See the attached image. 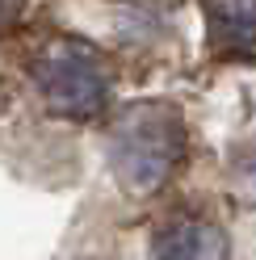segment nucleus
Wrapping results in <instances>:
<instances>
[{"mask_svg":"<svg viewBox=\"0 0 256 260\" xmlns=\"http://www.w3.org/2000/svg\"><path fill=\"white\" fill-rule=\"evenodd\" d=\"M109 168L131 193H155L185 155L181 113L164 101H139L122 109L105 135Z\"/></svg>","mask_w":256,"mask_h":260,"instance_id":"nucleus-1","label":"nucleus"},{"mask_svg":"<svg viewBox=\"0 0 256 260\" xmlns=\"http://www.w3.org/2000/svg\"><path fill=\"white\" fill-rule=\"evenodd\" d=\"M151 260H231V239L206 218H177L155 235Z\"/></svg>","mask_w":256,"mask_h":260,"instance_id":"nucleus-4","label":"nucleus"},{"mask_svg":"<svg viewBox=\"0 0 256 260\" xmlns=\"http://www.w3.org/2000/svg\"><path fill=\"white\" fill-rule=\"evenodd\" d=\"M206 46L218 59L256 63V0H198Z\"/></svg>","mask_w":256,"mask_h":260,"instance_id":"nucleus-3","label":"nucleus"},{"mask_svg":"<svg viewBox=\"0 0 256 260\" xmlns=\"http://www.w3.org/2000/svg\"><path fill=\"white\" fill-rule=\"evenodd\" d=\"M29 80L42 101L72 122L101 118L109 105V88H114L105 59L84 38H55L38 46V55L29 59Z\"/></svg>","mask_w":256,"mask_h":260,"instance_id":"nucleus-2","label":"nucleus"}]
</instances>
